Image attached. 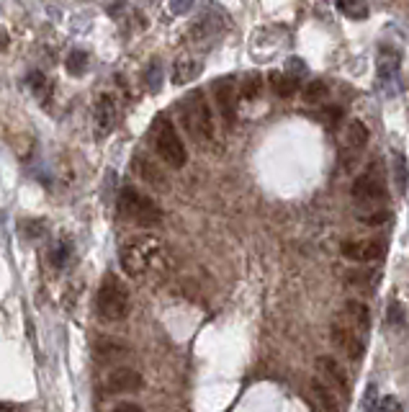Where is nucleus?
Instances as JSON below:
<instances>
[{"instance_id": "obj_30", "label": "nucleus", "mask_w": 409, "mask_h": 412, "mask_svg": "<svg viewBox=\"0 0 409 412\" xmlns=\"http://www.w3.org/2000/svg\"><path fill=\"white\" fill-rule=\"evenodd\" d=\"M306 73V65L304 60H298V57H291L289 62H286V75H291L294 80H298V77Z\"/></svg>"}, {"instance_id": "obj_14", "label": "nucleus", "mask_w": 409, "mask_h": 412, "mask_svg": "<svg viewBox=\"0 0 409 412\" xmlns=\"http://www.w3.org/2000/svg\"><path fill=\"white\" fill-rule=\"evenodd\" d=\"M132 170H134L144 183H149L152 188H160V191H168V188H170V183H168V178H165V173L157 170V165L149 163L144 155L132 160Z\"/></svg>"}, {"instance_id": "obj_16", "label": "nucleus", "mask_w": 409, "mask_h": 412, "mask_svg": "<svg viewBox=\"0 0 409 412\" xmlns=\"http://www.w3.org/2000/svg\"><path fill=\"white\" fill-rule=\"evenodd\" d=\"M219 34H222V18L214 11L203 13V18H199L194 23V29H191V39H199V42H208V39L219 37Z\"/></svg>"}, {"instance_id": "obj_19", "label": "nucleus", "mask_w": 409, "mask_h": 412, "mask_svg": "<svg viewBox=\"0 0 409 412\" xmlns=\"http://www.w3.org/2000/svg\"><path fill=\"white\" fill-rule=\"evenodd\" d=\"M312 394H314V399H317V405L322 407V412H340L335 392H332V387H327L325 382L314 379L312 382Z\"/></svg>"}, {"instance_id": "obj_2", "label": "nucleus", "mask_w": 409, "mask_h": 412, "mask_svg": "<svg viewBox=\"0 0 409 412\" xmlns=\"http://www.w3.org/2000/svg\"><path fill=\"white\" fill-rule=\"evenodd\" d=\"M180 121L191 139L199 144H214L216 127H214V113L208 108V101L201 90H194L183 98L180 104Z\"/></svg>"}, {"instance_id": "obj_12", "label": "nucleus", "mask_w": 409, "mask_h": 412, "mask_svg": "<svg viewBox=\"0 0 409 412\" xmlns=\"http://www.w3.org/2000/svg\"><path fill=\"white\" fill-rule=\"evenodd\" d=\"M116 116H119V111H116V101H113V96L103 93V96H101V98L96 101V108H93V121H96V135H98V137L111 135V129L116 127Z\"/></svg>"}, {"instance_id": "obj_25", "label": "nucleus", "mask_w": 409, "mask_h": 412, "mask_svg": "<svg viewBox=\"0 0 409 412\" xmlns=\"http://www.w3.org/2000/svg\"><path fill=\"white\" fill-rule=\"evenodd\" d=\"M301 96H304V101L309 106H320L322 101L329 96V88L322 80H312L304 90H301Z\"/></svg>"}, {"instance_id": "obj_7", "label": "nucleus", "mask_w": 409, "mask_h": 412, "mask_svg": "<svg viewBox=\"0 0 409 412\" xmlns=\"http://www.w3.org/2000/svg\"><path fill=\"white\" fill-rule=\"evenodd\" d=\"M329 335H332L335 345L340 348L342 353H345V356H348L350 361L363 358V353H365L363 332H358V330L353 327V325H350L342 315L335 317V323H332V327H329Z\"/></svg>"}, {"instance_id": "obj_10", "label": "nucleus", "mask_w": 409, "mask_h": 412, "mask_svg": "<svg viewBox=\"0 0 409 412\" xmlns=\"http://www.w3.org/2000/svg\"><path fill=\"white\" fill-rule=\"evenodd\" d=\"M214 96H216V106H219V113L227 124L234 121L237 116V96L239 88L234 85V77H224L214 85Z\"/></svg>"}, {"instance_id": "obj_20", "label": "nucleus", "mask_w": 409, "mask_h": 412, "mask_svg": "<svg viewBox=\"0 0 409 412\" xmlns=\"http://www.w3.org/2000/svg\"><path fill=\"white\" fill-rule=\"evenodd\" d=\"M93 353H96V358H101V361H113L116 356H124L127 348H124L119 340L101 337V340H96V345H93Z\"/></svg>"}, {"instance_id": "obj_21", "label": "nucleus", "mask_w": 409, "mask_h": 412, "mask_svg": "<svg viewBox=\"0 0 409 412\" xmlns=\"http://www.w3.org/2000/svg\"><path fill=\"white\" fill-rule=\"evenodd\" d=\"M391 178L396 183V191L399 194H407V186H409V165L407 158H404L402 152H394V165H391Z\"/></svg>"}, {"instance_id": "obj_6", "label": "nucleus", "mask_w": 409, "mask_h": 412, "mask_svg": "<svg viewBox=\"0 0 409 412\" xmlns=\"http://www.w3.org/2000/svg\"><path fill=\"white\" fill-rule=\"evenodd\" d=\"M353 199L363 206H373V204H381L386 199V180H384V173L379 168H368L365 173H360L353 183Z\"/></svg>"}, {"instance_id": "obj_17", "label": "nucleus", "mask_w": 409, "mask_h": 412, "mask_svg": "<svg viewBox=\"0 0 409 412\" xmlns=\"http://www.w3.org/2000/svg\"><path fill=\"white\" fill-rule=\"evenodd\" d=\"M201 60H194V57H180L175 62V70H172V77L170 80L175 85H188V82H194L196 77L201 75Z\"/></svg>"}, {"instance_id": "obj_18", "label": "nucleus", "mask_w": 409, "mask_h": 412, "mask_svg": "<svg viewBox=\"0 0 409 412\" xmlns=\"http://www.w3.org/2000/svg\"><path fill=\"white\" fill-rule=\"evenodd\" d=\"M342 144H345V150H353V152H360L368 144V129H365L363 121L353 119L345 127L342 132Z\"/></svg>"}, {"instance_id": "obj_34", "label": "nucleus", "mask_w": 409, "mask_h": 412, "mask_svg": "<svg viewBox=\"0 0 409 412\" xmlns=\"http://www.w3.org/2000/svg\"><path fill=\"white\" fill-rule=\"evenodd\" d=\"M68 255H70V247L62 242V245H57L52 250V263L54 266H65V261H68Z\"/></svg>"}, {"instance_id": "obj_1", "label": "nucleus", "mask_w": 409, "mask_h": 412, "mask_svg": "<svg viewBox=\"0 0 409 412\" xmlns=\"http://www.w3.org/2000/svg\"><path fill=\"white\" fill-rule=\"evenodd\" d=\"M121 268L127 270V276L139 278L149 276V273H163L170 266V253L160 237L152 235H141V237H132L129 242L121 245L119 253Z\"/></svg>"}, {"instance_id": "obj_26", "label": "nucleus", "mask_w": 409, "mask_h": 412, "mask_svg": "<svg viewBox=\"0 0 409 412\" xmlns=\"http://www.w3.org/2000/svg\"><path fill=\"white\" fill-rule=\"evenodd\" d=\"M260 85H263L260 75H258V73H253V75H247V77H245V82H242V88H239V96L247 98V101H253V98L260 96Z\"/></svg>"}, {"instance_id": "obj_15", "label": "nucleus", "mask_w": 409, "mask_h": 412, "mask_svg": "<svg viewBox=\"0 0 409 412\" xmlns=\"http://www.w3.org/2000/svg\"><path fill=\"white\" fill-rule=\"evenodd\" d=\"M340 315L345 317L358 332H363V335L371 330V312H368V307H365L363 301H355V299L345 301V307H342Z\"/></svg>"}, {"instance_id": "obj_23", "label": "nucleus", "mask_w": 409, "mask_h": 412, "mask_svg": "<svg viewBox=\"0 0 409 412\" xmlns=\"http://www.w3.org/2000/svg\"><path fill=\"white\" fill-rule=\"evenodd\" d=\"M270 85H273L275 96H281V98H291V96H294V93H296L298 80H294V77L286 75V73H270Z\"/></svg>"}, {"instance_id": "obj_22", "label": "nucleus", "mask_w": 409, "mask_h": 412, "mask_svg": "<svg viewBox=\"0 0 409 412\" xmlns=\"http://www.w3.org/2000/svg\"><path fill=\"white\" fill-rule=\"evenodd\" d=\"M337 8L340 13L350 21H363L368 18V3L365 0H337Z\"/></svg>"}, {"instance_id": "obj_4", "label": "nucleus", "mask_w": 409, "mask_h": 412, "mask_svg": "<svg viewBox=\"0 0 409 412\" xmlns=\"http://www.w3.org/2000/svg\"><path fill=\"white\" fill-rule=\"evenodd\" d=\"M152 144H155L157 158L163 160L165 165L175 168V170L188 163L186 144H183L178 129H175V124L168 116H160L155 121V127H152Z\"/></svg>"}, {"instance_id": "obj_5", "label": "nucleus", "mask_w": 409, "mask_h": 412, "mask_svg": "<svg viewBox=\"0 0 409 412\" xmlns=\"http://www.w3.org/2000/svg\"><path fill=\"white\" fill-rule=\"evenodd\" d=\"M98 315L108 320V323H119L129 315V292L127 286L121 284L119 278L106 276L96 296Z\"/></svg>"}, {"instance_id": "obj_38", "label": "nucleus", "mask_w": 409, "mask_h": 412, "mask_svg": "<svg viewBox=\"0 0 409 412\" xmlns=\"http://www.w3.org/2000/svg\"><path fill=\"white\" fill-rule=\"evenodd\" d=\"M8 46H11V37H8V31L0 26V52H6Z\"/></svg>"}, {"instance_id": "obj_3", "label": "nucleus", "mask_w": 409, "mask_h": 412, "mask_svg": "<svg viewBox=\"0 0 409 412\" xmlns=\"http://www.w3.org/2000/svg\"><path fill=\"white\" fill-rule=\"evenodd\" d=\"M116 209L127 222L139 227H155L163 222V209L157 206L147 194H141L137 188L127 186L121 188L119 199H116Z\"/></svg>"}, {"instance_id": "obj_24", "label": "nucleus", "mask_w": 409, "mask_h": 412, "mask_svg": "<svg viewBox=\"0 0 409 412\" xmlns=\"http://www.w3.org/2000/svg\"><path fill=\"white\" fill-rule=\"evenodd\" d=\"M88 62H90L88 52H82V49H75V52L68 54V62H65V68H68L70 75L80 77V75H85V73H88Z\"/></svg>"}, {"instance_id": "obj_11", "label": "nucleus", "mask_w": 409, "mask_h": 412, "mask_svg": "<svg viewBox=\"0 0 409 412\" xmlns=\"http://www.w3.org/2000/svg\"><path fill=\"white\" fill-rule=\"evenodd\" d=\"M399 68H402V52L396 46L384 44L376 57V73H379L381 85H394L399 77Z\"/></svg>"}, {"instance_id": "obj_13", "label": "nucleus", "mask_w": 409, "mask_h": 412, "mask_svg": "<svg viewBox=\"0 0 409 412\" xmlns=\"http://www.w3.org/2000/svg\"><path fill=\"white\" fill-rule=\"evenodd\" d=\"M317 368H320V374L325 376V379H327V382L332 384L340 394H350L348 374H345V368H342L335 358H329V356H320V358H317Z\"/></svg>"}, {"instance_id": "obj_8", "label": "nucleus", "mask_w": 409, "mask_h": 412, "mask_svg": "<svg viewBox=\"0 0 409 412\" xmlns=\"http://www.w3.org/2000/svg\"><path fill=\"white\" fill-rule=\"evenodd\" d=\"M386 253V242L376 237V240H350V242H342V255L348 258V261H355V263H373V261H381Z\"/></svg>"}, {"instance_id": "obj_32", "label": "nucleus", "mask_w": 409, "mask_h": 412, "mask_svg": "<svg viewBox=\"0 0 409 412\" xmlns=\"http://www.w3.org/2000/svg\"><path fill=\"white\" fill-rule=\"evenodd\" d=\"M376 412H402V405H399V399L396 397H384V399H379Z\"/></svg>"}, {"instance_id": "obj_37", "label": "nucleus", "mask_w": 409, "mask_h": 412, "mask_svg": "<svg viewBox=\"0 0 409 412\" xmlns=\"http://www.w3.org/2000/svg\"><path fill=\"white\" fill-rule=\"evenodd\" d=\"M111 412H144V410H141V405H134V402H121Z\"/></svg>"}, {"instance_id": "obj_31", "label": "nucleus", "mask_w": 409, "mask_h": 412, "mask_svg": "<svg viewBox=\"0 0 409 412\" xmlns=\"http://www.w3.org/2000/svg\"><path fill=\"white\" fill-rule=\"evenodd\" d=\"M144 80H147V85L152 90L160 88V82H163V70H160V65H152V68L147 70V77H144Z\"/></svg>"}, {"instance_id": "obj_35", "label": "nucleus", "mask_w": 409, "mask_h": 412, "mask_svg": "<svg viewBox=\"0 0 409 412\" xmlns=\"http://www.w3.org/2000/svg\"><path fill=\"white\" fill-rule=\"evenodd\" d=\"M386 219H389V211H379V214H363L360 222L363 225H384Z\"/></svg>"}, {"instance_id": "obj_29", "label": "nucleus", "mask_w": 409, "mask_h": 412, "mask_svg": "<svg viewBox=\"0 0 409 412\" xmlns=\"http://www.w3.org/2000/svg\"><path fill=\"white\" fill-rule=\"evenodd\" d=\"M376 407H379V389H376V384H371V387L365 389L363 412H376Z\"/></svg>"}, {"instance_id": "obj_27", "label": "nucleus", "mask_w": 409, "mask_h": 412, "mask_svg": "<svg viewBox=\"0 0 409 412\" xmlns=\"http://www.w3.org/2000/svg\"><path fill=\"white\" fill-rule=\"evenodd\" d=\"M386 320H389V325H394V327H402L404 325V307H402V301H391V307H389V312H386Z\"/></svg>"}, {"instance_id": "obj_9", "label": "nucleus", "mask_w": 409, "mask_h": 412, "mask_svg": "<svg viewBox=\"0 0 409 412\" xmlns=\"http://www.w3.org/2000/svg\"><path fill=\"white\" fill-rule=\"evenodd\" d=\"M141 387H144L141 374L129 366L113 368V371H108V376H106V389L113 392V394H132V392H139Z\"/></svg>"}, {"instance_id": "obj_36", "label": "nucleus", "mask_w": 409, "mask_h": 412, "mask_svg": "<svg viewBox=\"0 0 409 412\" xmlns=\"http://www.w3.org/2000/svg\"><path fill=\"white\" fill-rule=\"evenodd\" d=\"M29 82H31V88L37 90V93H44V88H46V77L42 75V73H31V75H29Z\"/></svg>"}, {"instance_id": "obj_28", "label": "nucleus", "mask_w": 409, "mask_h": 412, "mask_svg": "<svg viewBox=\"0 0 409 412\" xmlns=\"http://www.w3.org/2000/svg\"><path fill=\"white\" fill-rule=\"evenodd\" d=\"M320 119L325 121V124H329V127H337L342 119V108H337V106H325L320 113Z\"/></svg>"}, {"instance_id": "obj_33", "label": "nucleus", "mask_w": 409, "mask_h": 412, "mask_svg": "<svg viewBox=\"0 0 409 412\" xmlns=\"http://www.w3.org/2000/svg\"><path fill=\"white\" fill-rule=\"evenodd\" d=\"M194 6H196V0H170V11L175 15H186Z\"/></svg>"}]
</instances>
